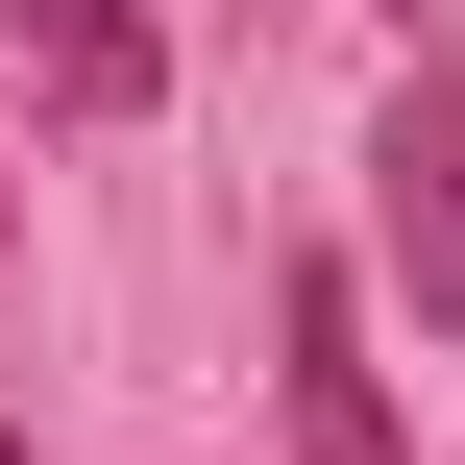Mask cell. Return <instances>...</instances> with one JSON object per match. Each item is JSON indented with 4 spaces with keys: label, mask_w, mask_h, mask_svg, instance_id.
Here are the masks:
<instances>
[{
    "label": "cell",
    "mask_w": 465,
    "mask_h": 465,
    "mask_svg": "<svg viewBox=\"0 0 465 465\" xmlns=\"http://www.w3.org/2000/svg\"><path fill=\"white\" fill-rule=\"evenodd\" d=\"M368 245L417 294V343H465V25L392 49V123H368Z\"/></svg>",
    "instance_id": "obj_1"
},
{
    "label": "cell",
    "mask_w": 465,
    "mask_h": 465,
    "mask_svg": "<svg viewBox=\"0 0 465 465\" xmlns=\"http://www.w3.org/2000/svg\"><path fill=\"white\" fill-rule=\"evenodd\" d=\"M0 25H25V98H49V123H147V98H172V25H147V0H0Z\"/></svg>",
    "instance_id": "obj_3"
},
{
    "label": "cell",
    "mask_w": 465,
    "mask_h": 465,
    "mask_svg": "<svg viewBox=\"0 0 465 465\" xmlns=\"http://www.w3.org/2000/svg\"><path fill=\"white\" fill-rule=\"evenodd\" d=\"M270 368H294V465H417V441H392V368H368V294H343V270H294V294H270Z\"/></svg>",
    "instance_id": "obj_2"
}]
</instances>
